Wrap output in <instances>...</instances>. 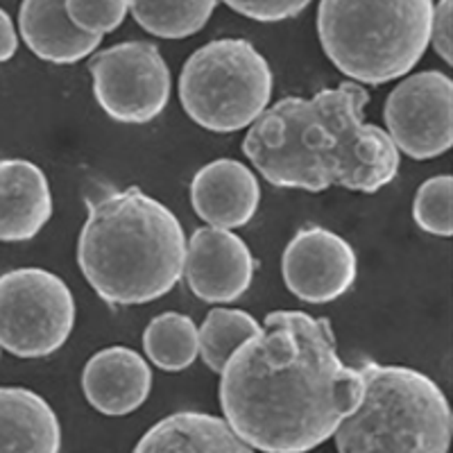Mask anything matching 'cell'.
Segmentation results:
<instances>
[{
  "instance_id": "5bb4252c",
  "label": "cell",
  "mask_w": 453,
  "mask_h": 453,
  "mask_svg": "<svg viewBox=\"0 0 453 453\" xmlns=\"http://www.w3.org/2000/svg\"><path fill=\"white\" fill-rule=\"evenodd\" d=\"M52 218L46 173L27 159H0V242H26Z\"/></svg>"
},
{
  "instance_id": "d6986e66",
  "label": "cell",
  "mask_w": 453,
  "mask_h": 453,
  "mask_svg": "<svg viewBox=\"0 0 453 453\" xmlns=\"http://www.w3.org/2000/svg\"><path fill=\"white\" fill-rule=\"evenodd\" d=\"M218 0H129V12L148 35L186 39L204 30Z\"/></svg>"
},
{
  "instance_id": "7402d4cb",
  "label": "cell",
  "mask_w": 453,
  "mask_h": 453,
  "mask_svg": "<svg viewBox=\"0 0 453 453\" xmlns=\"http://www.w3.org/2000/svg\"><path fill=\"white\" fill-rule=\"evenodd\" d=\"M66 14L75 27L87 35H109L123 26L129 0H64Z\"/></svg>"
},
{
  "instance_id": "e0dca14e",
  "label": "cell",
  "mask_w": 453,
  "mask_h": 453,
  "mask_svg": "<svg viewBox=\"0 0 453 453\" xmlns=\"http://www.w3.org/2000/svg\"><path fill=\"white\" fill-rule=\"evenodd\" d=\"M132 453H254L222 418L180 411L145 431Z\"/></svg>"
},
{
  "instance_id": "484cf974",
  "label": "cell",
  "mask_w": 453,
  "mask_h": 453,
  "mask_svg": "<svg viewBox=\"0 0 453 453\" xmlns=\"http://www.w3.org/2000/svg\"><path fill=\"white\" fill-rule=\"evenodd\" d=\"M0 354H3V347H0Z\"/></svg>"
},
{
  "instance_id": "7c38bea8",
  "label": "cell",
  "mask_w": 453,
  "mask_h": 453,
  "mask_svg": "<svg viewBox=\"0 0 453 453\" xmlns=\"http://www.w3.org/2000/svg\"><path fill=\"white\" fill-rule=\"evenodd\" d=\"M191 204L209 226L238 229L258 211L261 186L242 161L216 159L202 165L191 180Z\"/></svg>"
},
{
  "instance_id": "9a60e30c",
  "label": "cell",
  "mask_w": 453,
  "mask_h": 453,
  "mask_svg": "<svg viewBox=\"0 0 453 453\" xmlns=\"http://www.w3.org/2000/svg\"><path fill=\"white\" fill-rule=\"evenodd\" d=\"M19 32L39 59L59 66L82 62L103 46V36L87 35L71 23L64 0H23Z\"/></svg>"
},
{
  "instance_id": "6da1fadb",
  "label": "cell",
  "mask_w": 453,
  "mask_h": 453,
  "mask_svg": "<svg viewBox=\"0 0 453 453\" xmlns=\"http://www.w3.org/2000/svg\"><path fill=\"white\" fill-rule=\"evenodd\" d=\"M220 408L238 438L263 453H306L334 438L361 403L363 379L338 356L325 318L273 311L220 372Z\"/></svg>"
},
{
  "instance_id": "5b68a950",
  "label": "cell",
  "mask_w": 453,
  "mask_h": 453,
  "mask_svg": "<svg viewBox=\"0 0 453 453\" xmlns=\"http://www.w3.org/2000/svg\"><path fill=\"white\" fill-rule=\"evenodd\" d=\"M433 0H319L318 36L351 82L381 87L418 66L431 36Z\"/></svg>"
},
{
  "instance_id": "9c48e42d",
  "label": "cell",
  "mask_w": 453,
  "mask_h": 453,
  "mask_svg": "<svg viewBox=\"0 0 453 453\" xmlns=\"http://www.w3.org/2000/svg\"><path fill=\"white\" fill-rule=\"evenodd\" d=\"M383 123L399 155L442 157L453 145V80L442 71L403 78L386 98Z\"/></svg>"
},
{
  "instance_id": "44dd1931",
  "label": "cell",
  "mask_w": 453,
  "mask_h": 453,
  "mask_svg": "<svg viewBox=\"0 0 453 453\" xmlns=\"http://www.w3.org/2000/svg\"><path fill=\"white\" fill-rule=\"evenodd\" d=\"M412 218L419 229L433 236H453V177L435 175L415 193Z\"/></svg>"
},
{
  "instance_id": "30bf717a",
  "label": "cell",
  "mask_w": 453,
  "mask_h": 453,
  "mask_svg": "<svg viewBox=\"0 0 453 453\" xmlns=\"http://www.w3.org/2000/svg\"><path fill=\"white\" fill-rule=\"evenodd\" d=\"M281 277L286 288L306 304H329L351 290L358 277V258L340 234L309 225L283 250Z\"/></svg>"
},
{
  "instance_id": "8fae6325",
  "label": "cell",
  "mask_w": 453,
  "mask_h": 453,
  "mask_svg": "<svg viewBox=\"0 0 453 453\" xmlns=\"http://www.w3.org/2000/svg\"><path fill=\"white\" fill-rule=\"evenodd\" d=\"M184 277L191 293L206 304H232L252 286L254 257L232 229L200 226L186 241Z\"/></svg>"
},
{
  "instance_id": "4fadbf2b",
  "label": "cell",
  "mask_w": 453,
  "mask_h": 453,
  "mask_svg": "<svg viewBox=\"0 0 453 453\" xmlns=\"http://www.w3.org/2000/svg\"><path fill=\"white\" fill-rule=\"evenodd\" d=\"M152 390V370L143 356L123 345L100 349L82 370V392L100 415L123 418L139 411Z\"/></svg>"
},
{
  "instance_id": "3957f363",
  "label": "cell",
  "mask_w": 453,
  "mask_h": 453,
  "mask_svg": "<svg viewBox=\"0 0 453 453\" xmlns=\"http://www.w3.org/2000/svg\"><path fill=\"white\" fill-rule=\"evenodd\" d=\"M78 236V265L111 306L161 299L184 277L186 234L180 218L139 186L87 197Z\"/></svg>"
},
{
  "instance_id": "277c9868",
  "label": "cell",
  "mask_w": 453,
  "mask_h": 453,
  "mask_svg": "<svg viewBox=\"0 0 453 453\" xmlns=\"http://www.w3.org/2000/svg\"><path fill=\"white\" fill-rule=\"evenodd\" d=\"M358 372L363 396L335 428L338 453H449L453 412L431 376L374 361Z\"/></svg>"
},
{
  "instance_id": "ba28073f",
  "label": "cell",
  "mask_w": 453,
  "mask_h": 453,
  "mask_svg": "<svg viewBox=\"0 0 453 453\" xmlns=\"http://www.w3.org/2000/svg\"><path fill=\"white\" fill-rule=\"evenodd\" d=\"M93 96L109 119L145 125L161 116L170 100V68L150 42H123L98 50L88 62Z\"/></svg>"
},
{
  "instance_id": "ffe728a7",
  "label": "cell",
  "mask_w": 453,
  "mask_h": 453,
  "mask_svg": "<svg viewBox=\"0 0 453 453\" xmlns=\"http://www.w3.org/2000/svg\"><path fill=\"white\" fill-rule=\"evenodd\" d=\"M261 331V322L241 309H213L197 329L200 358L211 372L220 374L229 356L248 338Z\"/></svg>"
},
{
  "instance_id": "2e32d148",
  "label": "cell",
  "mask_w": 453,
  "mask_h": 453,
  "mask_svg": "<svg viewBox=\"0 0 453 453\" xmlns=\"http://www.w3.org/2000/svg\"><path fill=\"white\" fill-rule=\"evenodd\" d=\"M62 426L42 395L0 388V453H59Z\"/></svg>"
},
{
  "instance_id": "ac0fdd59",
  "label": "cell",
  "mask_w": 453,
  "mask_h": 453,
  "mask_svg": "<svg viewBox=\"0 0 453 453\" xmlns=\"http://www.w3.org/2000/svg\"><path fill=\"white\" fill-rule=\"evenodd\" d=\"M143 351L161 372H181L200 356V340L193 318L177 311L157 315L143 331Z\"/></svg>"
},
{
  "instance_id": "d4e9b609",
  "label": "cell",
  "mask_w": 453,
  "mask_h": 453,
  "mask_svg": "<svg viewBox=\"0 0 453 453\" xmlns=\"http://www.w3.org/2000/svg\"><path fill=\"white\" fill-rule=\"evenodd\" d=\"M19 50V35H16L14 21L3 7H0V64L10 62Z\"/></svg>"
},
{
  "instance_id": "8992f818",
  "label": "cell",
  "mask_w": 453,
  "mask_h": 453,
  "mask_svg": "<svg viewBox=\"0 0 453 453\" xmlns=\"http://www.w3.org/2000/svg\"><path fill=\"white\" fill-rule=\"evenodd\" d=\"M273 68L245 39H213L197 48L180 73L186 116L216 134L250 127L273 100Z\"/></svg>"
},
{
  "instance_id": "7a4b0ae2",
  "label": "cell",
  "mask_w": 453,
  "mask_h": 453,
  "mask_svg": "<svg viewBox=\"0 0 453 453\" xmlns=\"http://www.w3.org/2000/svg\"><path fill=\"white\" fill-rule=\"evenodd\" d=\"M370 93L358 82L322 88L313 98L288 96L250 125L242 152L277 188L322 193L331 186L374 196L392 184L402 155L363 109Z\"/></svg>"
},
{
  "instance_id": "52a82bcc",
  "label": "cell",
  "mask_w": 453,
  "mask_h": 453,
  "mask_svg": "<svg viewBox=\"0 0 453 453\" xmlns=\"http://www.w3.org/2000/svg\"><path fill=\"white\" fill-rule=\"evenodd\" d=\"M68 283L43 268L0 274V347L16 358H43L66 345L75 326Z\"/></svg>"
},
{
  "instance_id": "cb8c5ba5",
  "label": "cell",
  "mask_w": 453,
  "mask_h": 453,
  "mask_svg": "<svg viewBox=\"0 0 453 453\" xmlns=\"http://www.w3.org/2000/svg\"><path fill=\"white\" fill-rule=\"evenodd\" d=\"M428 43H433L444 62L453 64V0H440L438 5H433Z\"/></svg>"
},
{
  "instance_id": "603a6c76",
  "label": "cell",
  "mask_w": 453,
  "mask_h": 453,
  "mask_svg": "<svg viewBox=\"0 0 453 453\" xmlns=\"http://www.w3.org/2000/svg\"><path fill=\"white\" fill-rule=\"evenodd\" d=\"M236 14L258 23H281L299 16L313 0H222Z\"/></svg>"
}]
</instances>
